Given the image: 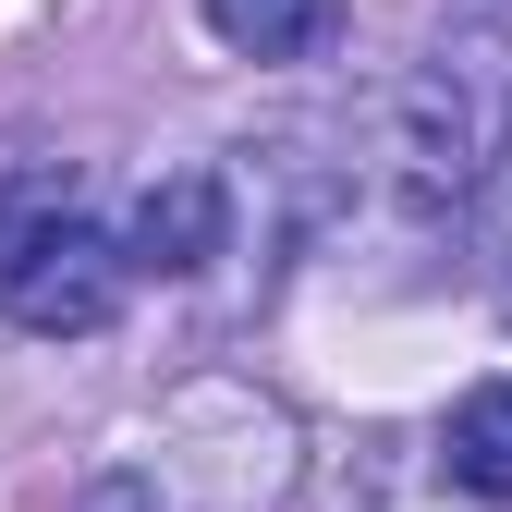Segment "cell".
<instances>
[{
  "mask_svg": "<svg viewBox=\"0 0 512 512\" xmlns=\"http://www.w3.org/2000/svg\"><path fill=\"white\" fill-rule=\"evenodd\" d=\"M122 269H135V244L86 232L74 208L25 220L13 244H0V317H13L25 342H86V330L122 317Z\"/></svg>",
  "mask_w": 512,
  "mask_h": 512,
  "instance_id": "1",
  "label": "cell"
},
{
  "mask_svg": "<svg viewBox=\"0 0 512 512\" xmlns=\"http://www.w3.org/2000/svg\"><path fill=\"white\" fill-rule=\"evenodd\" d=\"M391 159H403V208H464L476 196V171L500 159V135H488V98H476V74H415L403 86V135H391Z\"/></svg>",
  "mask_w": 512,
  "mask_h": 512,
  "instance_id": "2",
  "label": "cell"
},
{
  "mask_svg": "<svg viewBox=\"0 0 512 512\" xmlns=\"http://www.w3.org/2000/svg\"><path fill=\"white\" fill-rule=\"evenodd\" d=\"M135 269H159V281H196L208 256L232 244V183L220 171H159L147 196H135Z\"/></svg>",
  "mask_w": 512,
  "mask_h": 512,
  "instance_id": "3",
  "label": "cell"
},
{
  "mask_svg": "<svg viewBox=\"0 0 512 512\" xmlns=\"http://www.w3.org/2000/svg\"><path fill=\"white\" fill-rule=\"evenodd\" d=\"M196 13H208V37L244 49V61H317L330 25H342V0H196Z\"/></svg>",
  "mask_w": 512,
  "mask_h": 512,
  "instance_id": "4",
  "label": "cell"
},
{
  "mask_svg": "<svg viewBox=\"0 0 512 512\" xmlns=\"http://www.w3.org/2000/svg\"><path fill=\"white\" fill-rule=\"evenodd\" d=\"M439 464H452V488H476V500H512V378H488V391L452 403Z\"/></svg>",
  "mask_w": 512,
  "mask_h": 512,
  "instance_id": "5",
  "label": "cell"
},
{
  "mask_svg": "<svg viewBox=\"0 0 512 512\" xmlns=\"http://www.w3.org/2000/svg\"><path fill=\"white\" fill-rule=\"evenodd\" d=\"M488 171H500V196H512V122H500V159H488Z\"/></svg>",
  "mask_w": 512,
  "mask_h": 512,
  "instance_id": "6",
  "label": "cell"
}]
</instances>
